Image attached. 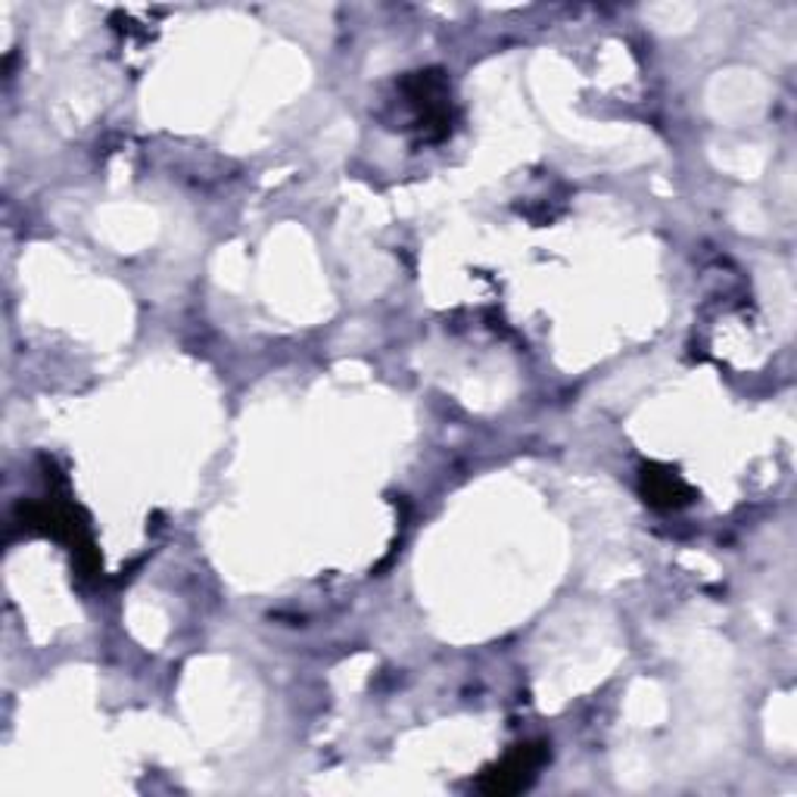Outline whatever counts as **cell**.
<instances>
[{
    "instance_id": "1",
    "label": "cell",
    "mask_w": 797,
    "mask_h": 797,
    "mask_svg": "<svg viewBox=\"0 0 797 797\" xmlns=\"http://www.w3.org/2000/svg\"><path fill=\"white\" fill-rule=\"evenodd\" d=\"M539 760H542V754H539V751H532V747L517 751L508 764L498 766L496 773H489V779L483 782V791H489V795H508V791H520V788L530 782L532 769H536Z\"/></svg>"
}]
</instances>
